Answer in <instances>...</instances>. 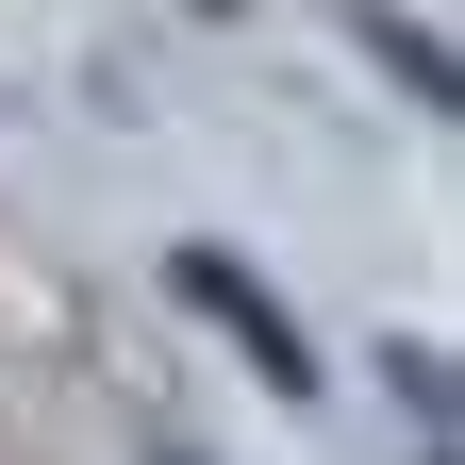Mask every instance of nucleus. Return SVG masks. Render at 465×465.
<instances>
[{"instance_id":"1","label":"nucleus","mask_w":465,"mask_h":465,"mask_svg":"<svg viewBox=\"0 0 465 465\" xmlns=\"http://www.w3.org/2000/svg\"><path fill=\"white\" fill-rule=\"evenodd\" d=\"M166 282H183V300H200V316H216L232 349H250V366H266L282 399H300V382H316V349H300V332H282V300H266V282H250V266H232V250H183V266H166Z\"/></svg>"},{"instance_id":"2","label":"nucleus","mask_w":465,"mask_h":465,"mask_svg":"<svg viewBox=\"0 0 465 465\" xmlns=\"http://www.w3.org/2000/svg\"><path fill=\"white\" fill-rule=\"evenodd\" d=\"M150 465H200V449H150Z\"/></svg>"}]
</instances>
